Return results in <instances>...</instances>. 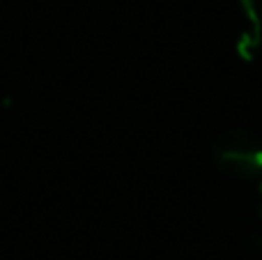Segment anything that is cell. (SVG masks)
<instances>
[{
	"label": "cell",
	"mask_w": 262,
	"mask_h": 260,
	"mask_svg": "<svg viewBox=\"0 0 262 260\" xmlns=\"http://www.w3.org/2000/svg\"><path fill=\"white\" fill-rule=\"evenodd\" d=\"M214 157L219 168L232 178H253L262 173V141L244 129L221 134L214 145Z\"/></svg>",
	"instance_id": "obj_1"
},
{
	"label": "cell",
	"mask_w": 262,
	"mask_h": 260,
	"mask_svg": "<svg viewBox=\"0 0 262 260\" xmlns=\"http://www.w3.org/2000/svg\"><path fill=\"white\" fill-rule=\"evenodd\" d=\"M242 5L246 7V12H249L251 16L262 21V0H242Z\"/></svg>",
	"instance_id": "obj_2"
}]
</instances>
